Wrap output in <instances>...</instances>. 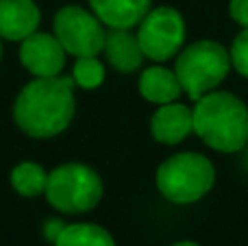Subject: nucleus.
Instances as JSON below:
<instances>
[{
    "label": "nucleus",
    "mask_w": 248,
    "mask_h": 246,
    "mask_svg": "<svg viewBox=\"0 0 248 246\" xmlns=\"http://www.w3.org/2000/svg\"><path fill=\"white\" fill-rule=\"evenodd\" d=\"M74 118V78H35L17 94L13 120L31 138H55Z\"/></svg>",
    "instance_id": "nucleus-1"
},
{
    "label": "nucleus",
    "mask_w": 248,
    "mask_h": 246,
    "mask_svg": "<svg viewBox=\"0 0 248 246\" xmlns=\"http://www.w3.org/2000/svg\"><path fill=\"white\" fill-rule=\"evenodd\" d=\"M194 131L218 153H237L248 142V109L229 92H209L194 107Z\"/></svg>",
    "instance_id": "nucleus-2"
},
{
    "label": "nucleus",
    "mask_w": 248,
    "mask_h": 246,
    "mask_svg": "<svg viewBox=\"0 0 248 246\" xmlns=\"http://www.w3.org/2000/svg\"><path fill=\"white\" fill-rule=\"evenodd\" d=\"M216 168L201 153H179L157 170V187L168 200L189 205L201 200L214 187Z\"/></svg>",
    "instance_id": "nucleus-3"
},
{
    "label": "nucleus",
    "mask_w": 248,
    "mask_h": 246,
    "mask_svg": "<svg viewBox=\"0 0 248 246\" xmlns=\"http://www.w3.org/2000/svg\"><path fill=\"white\" fill-rule=\"evenodd\" d=\"M229 68L231 55L227 48L211 39H201L179 55L174 74L189 98L198 100L227 78Z\"/></svg>",
    "instance_id": "nucleus-4"
},
{
    "label": "nucleus",
    "mask_w": 248,
    "mask_h": 246,
    "mask_svg": "<svg viewBox=\"0 0 248 246\" xmlns=\"http://www.w3.org/2000/svg\"><path fill=\"white\" fill-rule=\"evenodd\" d=\"M46 199L63 214H85L103 199L98 172L85 164H63L48 174Z\"/></svg>",
    "instance_id": "nucleus-5"
},
{
    "label": "nucleus",
    "mask_w": 248,
    "mask_h": 246,
    "mask_svg": "<svg viewBox=\"0 0 248 246\" xmlns=\"http://www.w3.org/2000/svg\"><path fill=\"white\" fill-rule=\"evenodd\" d=\"M55 37L68 55L96 57L105 50L107 33L94 13L77 4H68L55 15Z\"/></svg>",
    "instance_id": "nucleus-6"
},
{
    "label": "nucleus",
    "mask_w": 248,
    "mask_h": 246,
    "mask_svg": "<svg viewBox=\"0 0 248 246\" xmlns=\"http://www.w3.org/2000/svg\"><path fill=\"white\" fill-rule=\"evenodd\" d=\"M185 39V22L176 9L159 7L146 13L140 24L137 42L144 57L153 61H168L179 52Z\"/></svg>",
    "instance_id": "nucleus-7"
},
{
    "label": "nucleus",
    "mask_w": 248,
    "mask_h": 246,
    "mask_svg": "<svg viewBox=\"0 0 248 246\" xmlns=\"http://www.w3.org/2000/svg\"><path fill=\"white\" fill-rule=\"evenodd\" d=\"M65 55L63 46L59 39L50 33H37L29 35L22 39L20 46V61L31 74L37 78H48V77H59V72L65 65Z\"/></svg>",
    "instance_id": "nucleus-8"
},
{
    "label": "nucleus",
    "mask_w": 248,
    "mask_h": 246,
    "mask_svg": "<svg viewBox=\"0 0 248 246\" xmlns=\"http://www.w3.org/2000/svg\"><path fill=\"white\" fill-rule=\"evenodd\" d=\"M194 131V111L187 105L166 103L153 113L150 133L161 144H181Z\"/></svg>",
    "instance_id": "nucleus-9"
},
{
    "label": "nucleus",
    "mask_w": 248,
    "mask_h": 246,
    "mask_svg": "<svg viewBox=\"0 0 248 246\" xmlns=\"http://www.w3.org/2000/svg\"><path fill=\"white\" fill-rule=\"evenodd\" d=\"M37 4L33 0H0V37L22 42L39 26Z\"/></svg>",
    "instance_id": "nucleus-10"
},
{
    "label": "nucleus",
    "mask_w": 248,
    "mask_h": 246,
    "mask_svg": "<svg viewBox=\"0 0 248 246\" xmlns=\"http://www.w3.org/2000/svg\"><path fill=\"white\" fill-rule=\"evenodd\" d=\"M153 0H90L94 15L111 29H131L150 11Z\"/></svg>",
    "instance_id": "nucleus-11"
},
{
    "label": "nucleus",
    "mask_w": 248,
    "mask_h": 246,
    "mask_svg": "<svg viewBox=\"0 0 248 246\" xmlns=\"http://www.w3.org/2000/svg\"><path fill=\"white\" fill-rule=\"evenodd\" d=\"M105 52H107V61L118 72H135L144 59L140 42L128 33V29L109 31L105 39Z\"/></svg>",
    "instance_id": "nucleus-12"
},
{
    "label": "nucleus",
    "mask_w": 248,
    "mask_h": 246,
    "mask_svg": "<svg viewBox=\"0 0 248 246\" xmlns=\"http://www.w3.org/2000/svg\"><path fill=\"white\" fill-rule=\"evenodd\" d=\"M181 92H183V87L172 70L155 65V68L144 70L140 77V94L155 105L174 103L181 96Z\"/></svg>",
    "instance_id": "nucleus-13"
},
{
    "label": "nucleus",
    "mask_w": 248,
    "mask_h": 246,
    "mask_svg": "<svg viewBox=\"0 0 248 246\" xmlns=\"http://www.w3.org/2000/svg\"><path fill=\"white\" fill-rule=\"evenodd\" d=\"M55 246H116L111 233L98 225H70L57 235Z\"/></svg>",
    "instance_id": "nucleus-14"
},
{
    "label": "nucleus",
    "mask_w": 248,
    "mask_h": 246,
    "mask_svg": "<svg viewBox=\"0 0 248 246\" xmlns=\"http://www.w3.org/2000/svg\"><path fill=\"white\" fill-rule=\"evenodd\" d=\"M46 183H48V174L42 166L33 164V161H24L17 164L11 172V185L17 194L33 199V196L46 192Z\"/></svg>",
    "instance_id": "nucleus-15"
},
{
    "label": "nucleus",
    "mask_w": 248,
    "mask_h": 246,
    "mask_svg": "<svg viewBox=\"0 0 248 246\" xmlns=\"http://www.w3.org/2000/svg\"><path fill=\"white\" fill-rule=\"evenodd\" d=\"M72 78L83 90H96L105 81V65L96 57H77Z\"/></svg>",
    "instance_id": "nucleus-16"
},
{
    "label": "nucleus",
    "mask_w": 248,
    "mask_h": 246,
    "mask_svg": "<svg viewBox=\"0 0 248 246\" xmlns=\"http://www.w3.org/2000/svg\"><path fill=\"white\" fill-rule=\"evenodd\" d=\"M231 65L242 74L248 77V29H244L231 46Z\"/></svg>",
    "instance_id": "nucleus-17"
},
{
    "label": "nucleus",
    "mask_w": 248,
    "mask_h": 246,
    "mask_svg": "<svg viewBox=\"0 0 248 246\" xmlns=\"http://www.w3.org/2000/svg\"><path fill=\"white\" fill-rule=\"evenodd\" d=\"M229 13H231V17L237 24L248 29V0H231Z\"/></svg>",
    "instance_id": "nucleus-18"
},
{
    "label": "nucleus",
    "mask_w": 248,
    "mask_h": 246,
    "mask_svg": "<svg viewBox=\"0 0 248 246\" xmlns=\"http://www.w3.org/2000/svg\"><path fill=\"white\" fill-rule=\"evenodd\" d=\"M172 246H198L196 242H176V244H172Z\"/></svg>",
    "instance_id": "nucleus-19"
},
{
    "label": "nucleus",
    "mask_w": 248,
    "mask_h": 246,
    "mask_svg": "<svg viewBox=\"0 0 248 246\" xmlns=\"http://www.w3.org/2000/svg\"><path fill=\"white\" fill-rule=\"evenodd\" d=\"M0 61H2V42H0Z\"/></svg>",
    "instance_id": "nucleus-20"
}]
</instances>
